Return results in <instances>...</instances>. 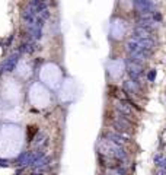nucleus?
<instances>
[{
  "mask_svg": "<svg viewBox=\"0 0 166 175\" xmlns=\"http://www.w3.org/2000/svg\"><path fill=\"white\" fill-rule=\"evenodd\" d=\"M22 134L20 130L15 126H5L0 131V156H15L20 149Z\"/></svg>",
  "mask_w": 166,
  "mask_h": 175,
  "instance_id": "obj_1",
  "label": "nucleus"
},
{
  "mask_svg": "<svg viewBox=\"0 0 166 175\" xmlns=\"http://www.w3.org/2000/svg\"><path fill=\"white\" fill-rule=\"evenodd\" d=\"M31 101L37 107H45L50 101V95L43 86L39 85H34L31 88Z\"/></svg>",
  "mask_w": 166,
  "mask_h": 175,
  "instance_id": "obj_2",
  "label": "nucleus"
},
{
  "mask_svg": "<svg viewBox=\"0 0 166 175\" xmlns=\"http://www.w3.org/2000/svg\"><path fill=\"white\" fill-rule=\"evenodd\" d=\"M41 77L50 86H57L60 81V71L54 64H47L41 71Z\"/></svg>",
  "mask_w": 166,
  "mask_h": 175,
  "instance_id": "obj_3",
  "label": "nucleus"
},
{
  "mask_svg": "<svg viewBox=\"0 0 166 175\" xmlns=\"http://www.w3.org/2000/svg\"><path fill=\"white\" fill-rule=\"evenodd\" d=\"M134 6H136L137 10H140L143 13H147L149 10H153L155 2H149V0H134Z\"/></svg>",
  "mask_w": 166,
  "mask_h": 175,
  "instance_id": "obj_4",
  "label": "nucleus"
},
{
  "mask_svg": "<svg viewBox=\"0 0 166 175\" xmlns=\"http://www.w3.org/2000/svg\"><path fill=\"white\" fill-rule=\"evenodd\" d=\"M149 2H155V0H149Z\"/></svg>",
  "mask_w": 166,
  "mask_h": 175,
  "instance_id": "obj_5",
  "label": "nucleus"
}]
</instances>
